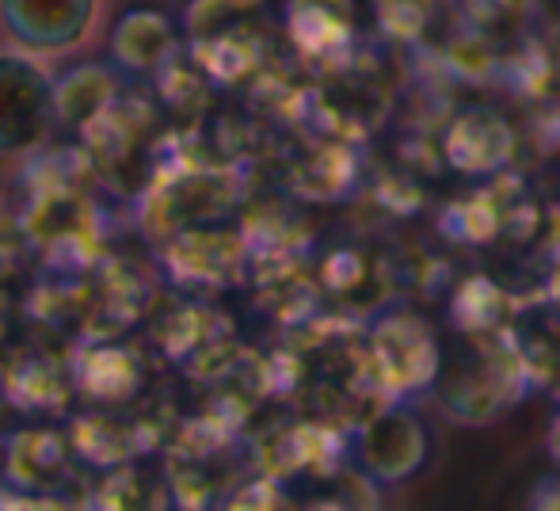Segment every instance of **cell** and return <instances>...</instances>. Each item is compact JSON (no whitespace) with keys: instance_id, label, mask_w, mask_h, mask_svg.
I'll use <instances>...</instances> for the list:
<instances>
[{"instance_id":"obj_1","label":"cell","mask_w":560,"mask_h":511,"mask_svg":"<svg viewBox=\"0 0 560 511\" xmlns=\"http://www.w3.org/2000/svg\"><path fill=\"white\" fill-rule=\"evenodd\" d=\"M526 382H530V367L515 344L469 336L465 356L457 351L454 359L439 367L435 397L454 420L488 423L515 405Z\"/></svg>"},{"instance_id":"obj_2","label":"cell","mask_w":560,"mask_h":511,"mask_svg":"<svg viewBox=\"0 0 560 511\" xmlns=\"http://www.w3.org/2000/svg\"><path fill=\"white\" fill-rule=\"evenodd\" d=\"M58 127V81L43 58L0 50V156H27Z\"/></svg>"},{"instance_id":"obj_3","label":"cell","mask_w":560,"mask_h":511,"mask_svg":"<svg viewBox=\"0 0 560 511\" xmlns=\"http://www.w3.org/2000/svg\"><path fill=\"white\" fill-rule=\"evenodd\" d=\"M104 23V0H0V31L15 50L58 61L84 50Z\"/></svg>"},{"instance_id":"obj_4","label":"cell","mask_w":560,"mask_h":511,"mask_svg":"<svg viewBox=\"0 0 560 511\" xmlns=\"http://www.w3.org/2000/svg\"><path fill=\"white\" fill-rule=\"evenodd\" d=\"M370 367L389 397L431 390L443 367L435 328L416 313H385L370 333Z\"/></svg>"},{"instance_id":"obj_5","label":"cell","mask_w":560,"mask_h":511,"mask_svg":"<svg viewBox=\"0 0 560 511\" xmlns=\"http://www.w3.org/2000/svg\"><path fill=\"white\" fill-rule=\"evenodd\" d=\"M428 451V423L416 416V408L400 405V400L385 405L382 413H374L354 431V462H359L362 477L370 485H385V489L420 474Z\"/></svg>"},{"instance_id":"obj_6","label":"cell","mask_w":560,"mask_h":511,"mask_svg":"<svg viewBox=\"0 0 560 511\" xmlns=\"http://www.w3.org/2000/svg\"><path fill=\"white\" fill-rule=\"evenodd\" d=\"M176 27L161 8H130L112 31L115 66L126 73H161L168 61H176Z\"/></svg>"},{"instance_id":"obj_7","label":"cell","mask_w":560,"mask_h":511,"mask_svg":"<svg viewBox=\"0 0 560 511\" xmlns=\"http://www.w3.org/2000/svg\"><path fill=\"white\" fill-rule=\"evenodd\" d=\"M515 149V130L488 107H469L462 119L450 123L446 153L462 172H492Z\"/></svg>"},{"instance_id":"obj_8","label":"cell","mask_w":560,"mask_h":511,"mask_svg":"<svg viewBox=\"0 0 560 511\" xmlns=\"http://www.w3.org/2000/svg\"><path fill=\"white\" fill-rule=\"evenodd\" d=\"M287 27L310 58H339L354 38L351 0H290Z\"/></svg>"},{"instance_id":"obj_9","label":"cell","mask_w":560,"mask_h":511,"mask_svg":"<svg viewBox=\"0 0 560 511\" xmlns=\"http://www.w3.org/2000/svg\"><path fill=\"white\" fill-rule=\"evenodd\" d=\"M118 100V77L107 66H77L58 77V123L89 127Z\"/></svg>"},{"instance_id":"obj_10","label":"cell","mask_w":560,"mask_h":511,"mask_svg":"<svg viewBox=\"0 0 560 511\" xmlns=\"http://www.w3.org/2000/svg\"><path fill=\"white\" fill-rule=\"evenodd\" d=\"M69 462V451L50 431H27L8 439V477L23 489H50Z\"/></svg>"},{"instance_id":"obj_11","label":"cell","mask_w":560,"mask_h":511,"mask_svg":"<svg viewBox=\"0 0 560 511\" xmlns=\"http://www.w3.org/2000/svg\"><path fill=\"white\" fill-rule=\"evenodd\" d=\"M374 23L393 43H416L428 35L431 20L439 12V0H370Z\"/></svg>"},{"instance_id":"obj_12","label":"cell","mask_w":560,"mask_h":511,"mask_svg":"<svg viewBox=\"0 0 560 511\" xmlns=\"http://www.w3.org/2000/svg\"><path fill=\"white\" fill-rule=\"evenodd\" d=\"M549 454H553V462L560 466V416L553 420V428H549Z\"/></svg>"},{"instance_id":"obj_13","label":"cell","mask_w":560,"mask_h":511,"mask_svg":"<svg viewBox=\"0 0 560 511\" xmlns=\"http://www.w3.org/2000/svg\"><path fill=\"white\" fill-rule=\"evenodd\" d=\"M8 477V439L0 435V481Z\"/></svg>"}]
</instances>
